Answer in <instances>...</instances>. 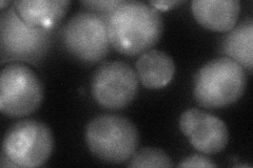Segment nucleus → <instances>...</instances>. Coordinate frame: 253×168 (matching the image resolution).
<instances>
[{"mask_svg":"<svg viewBox=\"0 0 253 168\" xmlns=\"http://www.w3.org/2000/svg\"><path fill=\"white\" fill-rule=\"evenodd\" d=\"M110 44L125 56H136L151 50L161 39L164 22L157 10L136 0L121 2L107 19Z\"/></svg>","mask_w":253,"mask_h":168,"instance_id":"nucleus-1","label":"nucleus"},{"mask_svg":"<svg viewBox=\"0 0 253 168\" xmlns=\"http://www.w3.org/2000/svg\"><path fill=\"white\" fill-rule=\"evenodd\" d=\"M85 142L91 154L109 164L130 161L139 145V134L131 120L118 115H100L85 130Z\"/></svg>","mask_w":253,"mask_h":168,"instance_id":"nucleus-2","label":"nucleus"},{"mask_svg":"<svg viewBox=\"0 0 253 168\" xmlns=\"http://www.w3.org/2000/svg\"><path fill=\"white\" fill-rule=\"evenodd\" d=\"M247 77L239 63L228 57L213 59L194 77L193 95L205 108H221L235 103L246 90Z\"/></svg>","mask_w":253,"mask_h":168,"instance_id":"nucleus-3","label":"nucleus"},{"mask_svg":"<svg viewBox=\"0 0 253 168\" xmlns=\"http://www.w3.org/2000/svg\"><path fill=\"white\" fill-rule=\"evenodd\" d=\"M54 39V30L32 28L11 5L0 14L1 63L37 65L45 58Z\"/></svg>","mask_w":253,"mask_h":168,"instance_id":"nucleus-4","label":"nucleus"},{"mask_svg":"<svg viewBox=\"0 0 253 168\" xmlns=\"http://www.w3.org/2000/svg\"><path fill=\"white\" fill-rule=\"evenodd\" d=\"M107 19L108 16L90 11L73 15L60 32L65 50L84 65L92 66L105 59L111 45Z\"/></svg>","mask_w":253,"mask_h":168,"instance_id":"nucleus-5","label":"nucleus"},{"mask_svg":"<svg viewBox=\"0 0 253 168\" xmlns=\"http://www.w3.org/2000/svg\"><path fill=\"white\" fill-rule=\"evenodd\" d=\"M43 85L38 76L22 63H10L0 75V110L11 118L26 117L42 105Z\"/></svg>","mask_w":253,"mask_h":168,"instance_id":"nucleus-6","label":"nucleus"},{"mask_svg":"<svg viewBox=\"0 0 253 168\" xmlns=\"http://www.w3.org/2000/svg\"><path fill=\"white\" fill-rule=\"evenodd\" d=\"M54 147L50 127L36 120H21L6 131L2 153L17 167L42 166Z\"/></svg>","mask_w":253,"mask_h":168,"instance_id":"nucleus-7","label":"nucleus"},{"mask_svg":"<svg viewBox=\"0 0 253 168\" xmlns=\"http://www.w3.org/2000/svg\"><path fill=\"white\" fill-rule=\"evenodd\" d=\"M139 80L136 71L123 61L102 63L94 71L91 93L99 106L106 109H122L135 99Z\"/></svg>","mask_w":253,"mask_h":168,"instance_id":"nucleus-8","label":"nucleus"},{"mask_svg":"<svg viewBox=\"0 0 253 168\" xmlns=\"http://www.w3.org/2000/svg\"><path fill=\"white\" fill-rule=\"evenodd\" d=\"M179 129L191 145L205 155L220 153L229 142V131L223 120L197 108L181 114Z\"/></svg>","mask_w":253,"mask_h":168,"instance_id":"nucleus-9","label":"nucleus"},{"mask_svg":"<svg viewBox=\"0 0 253 168\" xmlns=\"http://www.w3.org/2000/svg\"><path fill=\"white\" fill-rule=\"evenodd\" d=\"M191 9L195 20L214 32L232 30L241 13L239 0H194Z\"/></svg>","mask_w":253,"mask_h":168,"instance_id":"nucleus-10","label":"nucleus"},{"mask_svg":"<svg viewBox=\"0 0 253 168\" xmlns=\"http://www.w3.org/2000/svg\"><path fill=\"white\" fill-rule=\"evenodd\" d=\"M13 5L21 19L32 28L55 30L69 11L67 0H23Z\"/></svg>","mask_w":253,"mask_h":168,"instance_id":"nucleus-11","label":"nucleus"},{"mask_svg":"<svg viewBox=\"0 0 253 168\" xmlns=\"http://www.w3.org/2000/svg\"><path fill=\"white\" fill-rule=\"evenodd\" d=\"M135 67L138 80L150 90L167 86L175 74V65L171 56L158 50H149L141 54Z\"/></svg>","mask_w":253,"mask_h":168,"instance_id":"nucleus-12","label":"nucleus"},{"mask_svg":"<svg viewBox=\"0 0 253 168\" xmlns=\"http://www.w3.org/2000/svg\"><path fill=\"white\" fill-rule=\"evenodd\" d=\"M220 53L249 71L253 67V21L240 22L221 40Z\"/></svg>","mask_w":253,"mask_h":168,"instance_id":"nucleus-13","label":"nucleus"},{"mask_svg":"<svg viewBox=\"0 0 253 168\" xmlns=\"http://www.w3.org/2000/svg\"><path fill=\"white\" fill-rule=\"evenodd\" d=\"M171 158L164 150L145 147L133 155L128 167H173Z\"/></svg>","mask_w":253,"mask_h":168,"instance_id":"nucleus-14","label":"nucleus"},{"mask_svg":"<svg viewBox=\"0 0 253 168\" xmlns=\"http://www.w3.org/2000/svg\"><path fill=\"white\" fill-rule=\"evenodd\" d=\"M123 0H97V1H81V3L85 6L90 12L97 13L100 15L109 16L117 5H120Z\"/></svg>","mask_w":253,"mask_h":168,"instance_id":"nucleus-15","label":"nucleus"},{"mask_svg":"<svg viewBox=\"0 0 253 168\" xmlns=\"http://www.w3.org/2000/svg\"><path fill=\"white\" fill-rule=\"evenodd\" d=\"M217 165L213 163L211 160L201 155H192L185 158L178 164V167H216Z\"/></svg>","mask_w":253,"mask_h":168,"instance_id":"nucleus-16","label":"nucleus"},{"mask_svg":"<svg viewBox=\"0 0 253 168\" xmlns=\"http://www.w3.org/2000/svg\"><path fill=\"white\" fill-rule=\"evenodd\" d=\"M184 1H177V0H158V1H149V4L153 6L157 11H167L172 9L174 5L183 3Z\"/></svg>","mask_w":253,"mask_h":168,"instance_id":"nucleus-17","label":"nucleus"},{"mask_svg":"<svg viewBox=\"0 0 253 168\" xmlns=\"http://www.w3.org/2000/svg\"><path fill=\"white\" fill-rule=\"evenodd\" d=\"M0 166L1 167H17L12 160L7 158L3 153L1 154V160H0Z\"/></svg>","mask_w":253,"mask_h":168,"instance_id":"nucleus-18","label":"nucleus"},{"mask_svg":"<svg viewBox=\"0 0 253 168\" xmlns=\"http://www.w3.org/2000/svg\"><path fill=\"white\" fill-rule=\"evenodd\" d=\"M13 2L14 1H4V0H2L1 1V11H4L6 10V5H13Z\"/></svg>","mask_w":253,"mask_h":168,"instance_id":"nucleus-19","label":"nucleus"},{"mask_svg":"<svg viewBox=\"0 0 253 168\" xmlns=\"http://www.w3.org/2000/svg\"><path fill=\"white\" fill-rule=\"evenodd\" d=\"M236 166H240V167H251V165H247V164H242V165H236Z\"/></svg>","mask_w":253,"mask_h":168,"instance_id":"nucleus-20","label":"nucleus"}]
</instances>
